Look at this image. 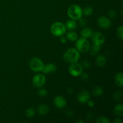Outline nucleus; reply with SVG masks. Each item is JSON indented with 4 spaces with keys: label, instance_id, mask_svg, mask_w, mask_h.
<instances>
[{
    "label": "nucleus",
    "instance_id": "f257e3e1",
    "mask_svg": "<svg viewBox=\"0 0 123 123\" xmlns=\"http://www.w3.org/2000/svg\"><path fill=\"white\" fill-rule=\"evenodd\" d=\"M80 58V52L76 48H69L64 52L63 60L68 64L78 62Z\"/></svg>",
    "mask_w": 123,
    "mask_h": 123
},
{
    "label": "nucleus",
    "instance_id": "f03ea898",
    "mask_svg": "<svg viewBox=\"0 0 123 123\" xmlns=\"http://www.w3.org/2000/svg\"><path fill=\"white\" fill-rule=\"evenodd\" d=\"M67 14L70 19L74 20H79L83 15L82 9L79 5H72L67 10Z\"/></svg>",
    "mask_w": 123,
    "mask_h": 123
},
{
    "label": "nucleus",
    "instance_id": "7ed1b4c3",
    "mask_svg": "<svg viewBox=\"0 0 123 123\" xmlns=\"http://www.w3.org/2000/svg\"><path fill=\"white\" fill-rule=\"evenodd\" d=\"M50 32L56 37L63 36L66 32V28L65 24L60 22L54 23L50 27Z\"/></svg>",
    "mask_w": 123,
    "mask_h": 123
},
{
    "label": "nucleus",
    "instance_id": "20e7f679",
    "mask_svg": "<svg viewBox=\"0 0 123 123\" xmlns=\"http://www.w3.org/2000/svg\"><path fill=\"white\" fill-rule=\"evenodd\" d=\"M91 47L90 43L87 38H79L76 42V49L81 53H86L90 50Z\"/></svg>",
    "mask_w": 123,
    "mask_h": 123
},
{
    "label": "nucleus",
    "instance_id": "39448f33",
    "mask_svg": "<svg viewBox=\"0 0 123 123\" xmlns=\"http://www.w3.org/2000/svg\"><path fill=\"white\" fill-rule=\"evenodd\" d=\"M44 65L42 60L37 57L32 58L29 62L30 69L34 72H42Z\"/></svg>",
    "mask_w": 123,
    "mask_h": 123
},
{
    "label": "nucleus",
    "instance_id": "423d86ee",
    "mask_svg": "<svg viewBox=\"0 0 123 123\" xmlns=\"http://www.w3.org/2000/svg\"><path fill=\"white\" fill-rule=\"evenodd\" d=\"M83 67L78 62L70 64L68 67V72L73 77H78L83 72Z\"/></svg>",
    "mask_w": 123,
    "mask_h": 123
},
{
    "label": "nucleus",
    "instance_id": "0eeeda50",
    "mask_svg": "<svg viewBox=\"0 0 123 123\" xmlns=\"http://www.w3.org/2000/svg\"><path fill=\"white\" fill-rule=\"evenodd\" d=\"M90 38H91L94 44L100 46L102 45L105 43V41L104 35L101 33V32H98V31L92 32Z\"/></svg>",
    "mask_w": 123,
    "mask_h": 123
},
{
    "label": "nucleus",
    "instance_id": "6e6552de",
    "mask_svg": "<svg viewBox=\"0 0 123 123\" xmlns=\"http://www.w3.org/2000/svg\"><path fill=\"white\" fill-rule=\"evenodd\" d=\"M46 80L45 76L42 74H37L33 77L32 82L35 87L40 88L45 84Z\"/></svg>",
    "mask_w": 123,
    "mask_h": 123
},
{
    "label": "nucleus",
    "instance_id": "1a4fd4ad",
    "mask_svg": "<svg viewBox=\"0 0 123 123\" xmlns=\"http://www.w3.org/2000/svg\"><path fill=\"white\" fill-rule=\"evenodd\" d=\"M97 24L102 29H108L111 26V21L110 19L106 16H102L97 19Z\"/></svg>",
    "mask_w": 123,
    "mask_h": 123
},
{
    "label": "nucleus",
    "instance_id": "9d476101",
    "mask_svg": "<svg viewBox=\"0 0 123 123\" xmlns=\"http://www.w3.org/2000/svg\"><path fill=\"white\" fill-rule=\"evenodd\" d=\"M77 99L78 102L82 104L87 103L88 101L90 99V93L86 90H82L78 94Z\"/></svg>",
    "mask_w": 123,
    "mask_h": 123
},
{
    "label": "nucleus",
    "instance_id": "9b49d317",
    "mask_svg": "<svg viewBox=\"0 0 123 123\" xmlns=\"http://www.w3.org/2000/svg\"><path fill=\"white\" fill-rule=\"evenodd\" d=\"M54 103L58 108H63L66 107L67 105V101L66 98L61 96H58L55 97L54 100Z\"/></svg>",
    "mask_w": 123,
    "mask_h": 123
},
{
    "label": "nucleus",
    "instance_id": "f8f14e48",
    "mask_svg": "<svg viewBox=\"0 0 123 123\" xmlns=\"http://www.w3.org/2000/svg\"><path fill=\"white\" fill-rule=\"evenodd\" d=\"M57 67L55 64L53 63H49L47 64L44 65L42 72L44 74H49V73H54L56 71Z\"/></svg>",
    "mask_w": 123,
    "mask_h": 123
},
{
    "label": "nucleus",
    "instance_id": "ddd939ff",
    "mask_svg": "<svg viewBox=\"0 0 123 123\" xmlns=\"http://www.w3.org/2000/svg\"><path fill=\"white\" fill-rule=\"evenodd\" d=\"M49 107L46 104H41L37 107V112L40 115H45L49 112Z\"/></svg>",
    "mask_w": 123,
    "mask_h": 123
},
{
    "label": "nucleus",
    "instance_id": "4468645a",
    "mask_svg": "<svg viewBox=\"0 0 123 123\" xmlns=\"http://www.w3.org/2000/svg\"><path fill=\"white\" fill-rule=\"evenodd\" d=\"M106 58L105 56L103 55H98V56H97V57L96 58V64L100 67H103V66H105V64H106Z\"/></svg>",
    "mask_w": 123,
    "mask_h": 123
},
{
    "label": "nucleus",
    "instance_id": "2eb2a0df",
    "mask_svg": "<svg viewBox=\"0 0 123 123\" xmlns=\"http://www.w3.org/2000/svg\"><path fill=\"white\" fill-rule=\"evenodd\" d=\"M92 32L93 31L91 28H84L80 32V35L83 38H88L91 37Z\"/></svg>",
    "mask_w": 123,
    "mask_h": 123
},
{
    "label": "nucleus",
    "instance_id": "dca6fc26",
    "mask_svg": "<svg viewBox=\"0 0 123 123\" xmlns=\"http://www.w3.org/2000/svg\"><path fill=\"white\" fill-rule=\"evenodd\" d=\"M65 26H66V29H68V30L72 31V30H74L76 28L77 23L76 22V20L71 19L66 22V24H65Z\"/></svg>",
    "mask_w": 123,
    "mask_h": 123
},
{
    "label": "nucleus",
    "instance_id": "f3484780",
    "mask_svg": "<svg viewBox=\"0 0 123 123\" xmlns=\"http://www.w3.org/2000/svg\"><path fill=\"white\" fill-rule=\"evenodd\" d=\"M114 113L118 117H122L123 115V105L121 103L117 104L114 109Z\"/></svg>",
    "mask_w": 123,
    "mask_h": 123
},
{
    "label": "nucleus",
    "instance_id": "a211bd4d",
    "mask_svg": "<svg viewBox=\"0 0 123 123\" xmlns=\"http://www.w3.org/2000/svg\"><path fill=\"white\" fill-rule=\"evenodd\" d=\"M115 83L119 87H123V74L122 72L117 73L115 78Z\"/></svg>",
    "mask_w": 123,
    "mask_h": 123
},
{
    "label": "nucleus",
    "instance_id": "6ab92c4d",
    "mask_svg": "<svg viewBox=\"0 0 123 123\" xmlns=\"http://www.w3.org/2000/svg\"><path fill=\"white\" fill-rule=\"evenodd\" d=\"M78 34L74 31H70L68 32L66 34V38L68 39V40L71 41V42H74L78 39Z\"/></svg>",
    "mask_w": 123,
    "mask_h": 123
},
{
    "label": "nucleus",
    "instance_id": "aec40b11",
    "mask_svg": "<svg viewBox=\"0 0 123 123\" xmlns=\"http://www.w3.org/2000/svg\"><path fill=\"white\" fill-rule=\"evenodd\" d=\"M101 46L100 45H97V44H94L91 47H90V54L92 56H96L98 54V53L99 52V51L100 50Z\"/></svg>",
    "mask_w": 123,
    "mask_h": 123
},
{
    "label": "nucleus",
    "instance_id": "412c9836",
    "mask_svg": "<svg viewBox=\"0 0 123 123\" xmlns=\"http://www.w3.org/2000/svg\"><path fill=\"white\" fill-rule=\"evenodd\" d=\"M92 92L93 96H96V97H99V96H101L103 94V90L100 86H96L93 88Z\"/></svg>",
    "mask_w": 123,
    "mask_h": 123
},
{
    "label": "nucleus",
    "instance_id": "4be33fe9",
    "mask_svg": "<svg viewBox=\"0 0 123 123\" xmlns=\"http://www.w3.org/2000/svg\"><path fill=\"white\" fill-rule=\"evenodd\" d=\"M93 13V8L91 6H88L82 10V13L85 16H90Z\"/></svg>",
    "mask_w": 123,
    "mask_h": 123
},
{
    "label": "nucleus",
    "instance_id": "5701e85b",
    "mask_svg": "<svg viewBox=\"0 0 123 123\" xmlns=\"http://www.w3.org/2000/svg\"><path fill=\"white\" fill-rule=\"evenodd\" d=\"M35 110L33 108H29L25 111V115L28 118H32L35 115Z\"/></svg>",
    "mask_w": 123,
    "mask_h": 123
},
{
    "label": "nucleus",
    "instance_id": "b1692460",
    "mask_svg": "<svg viewBox=\"0 0 123 123\" xmlns=\"http://www.w3.org/2000/svg\"><path fill=\"white\" fill-rule=\"evenodd\" d=\"M96 123H109L110 121L107 117L104 116H100L97 118L96 120Z\"/></svg>",
    "mask_w": 123,
    "mask_h": 123
},
{
    "label": "nucleus",
    "instance_id": "393cba45",
    "mask_svg": "<svg viewBox=\"0 0 123 123\" xmlns=\"http://www.w3.org/2000/svg\"><path fill=\"white\" fill-rule=\"evenodd\" d=\"M117 36L120 40H123V26L121 25L119 26L117 31Z\"/></svg>",
    "mask_w": 123,
    "mask_h": 123
},
{
    "label": "nucleus",
    "instance_id": "a878e982",
    "mask_svg": "<svg viewBox=\"0 0 123 123\" xmlns=\"http://www.w3.org/2000/svg\"><path fill=\"white\" fill-rule=\"evenodd\" d=\"M82 66L83 68H89L91 67V63L87 59H85V60H83L82 62L81 63Z\"/></svg>",
    "mask_w": 123,
    "mask_h": 123
},
{
    "label": "nucleus",
    "instance_id": "bb28decb",
    "mask_svg": "<svg viewBox=\"0 0 123 123\" xmlns=\"http://www.w3.org/2000/svg\"><path fill=\"white\" fill-rule=\"evenodd\" d=\"M113 97H114V98L115 100H120L121 98H122V93L119 91H116L113 94Z\"/></svg>",
    "mask_w": 123,
    "mask_h": 123
},
{
    "label": "nucleus",
    "instance_id": "cd10ccee",
    "mask_svg": "<svg viewBox=\"0 0 123 123\" xmlns=\"http://www.w3.org/2000/svg\"><path fill=\"white\" fill-rule=\"evenodd\" d=\"M38 94L40 97H45L48 95V91L44 88H40L38 91Z\"/></svg>",
    "mask_w": 123,
    "mask_h": 123
},
{
    "label": "nucleus",
    "instance_id": "c85d7f7f",
    "mask_svg": "<svg viewBox=\"0 0 123 123\" xmlns=\"http://www.w3.org/2000/svg\"><path fill=\"white\" fill-rule=\"evenodd\" d=\"M79 24L82 27H86V26L87 25L88 22L85 19L81 18L79 19Z\"/></svg>",
    "mask_w": 123,
    "mask_h": 123
},
{
    "label": "nucleus",
    "instance_id": "c756f323",
    "mask_svg": "<svg viewBox=\"0 0 123 123\" xmlns=\"http://www.w3.org/2000/svg\"><path fill=\"white\" fill-rule=\"evenodd\" d=\"M108 15L112 19H114L117 16V13L115 10H111L108 12Z\"/></svg>",
    "mask_w": 123,
    "mask_h": 123
},
{
    "label": "nucleus",
    "instance_id": "7c9ffc66",
    "mask_svg": "<svg viewBox=\"0 0 123 123\" xmlns=\"http://www.w3.org/2000/svg\"><path fill=\"white\" fill-rule=\"evenodd\" d=\"M80 76H81V79H82L84 81H87V80H89V74L86 73H82L81 74H80Z\"/></svg>",
    "mask_w": 123,
    "mask_h": 123
},
{
    "label": "nucleus",
    "instance_id": "2f4dec72",
    "mask_svg": "<svg viewBox=\"0 0 123 123\" xmlns=\"http://www.w3.org/2000/svg\"><path fill=\"white\" fill-rule=\"evenodd\" d=\"M66 114L67 117H72L73 115V112L72 111V110L68 109V110L66 111Z\"/></svg>",
    "mask_w": 123,
    "mask_h": 123
},
{
    "label": "nucleus",
    "instance_id": "473e14b6",
    "mask_svg": "<svg viewBox=\"0 0 123 123\" xmlns=\"http://www.w3.org/2000/svg\"><path fill=\"white\" fill-rule=\"evenodd\" d=\"M60 41L61 42V43H63V44H64V43H67V38H66V37H65L64 36H60Z\"/></svg>",
    "mask_w": 123,
    "mask_h": 123
},
{
    "label": "nucleus",
    "instance_id": "72a5a7b5",
    "mask_svg": "<svg viewBox=\"0 0 123 123\" xmlns=\"http://www.w3.org/2000/svg\"><path fill=\"white\" fill-rule=\"evenodd\" d=\"M87 104L89 107H90V108H92V107L94 106L95 103L92 100H89L87 102Z\"/></svg>",
    "mask_w": 123,
    "mask_h": 123
},
{
    "label": "nucleus",
    "instance_id": "f704fd0d",
    "mask_svg": "<svg viewBox=\"0 0 123 123\" xmlns=\"http://www.w3.org/2000/svg\"><path fill=\"white\" fill-rule=\"evenodd\" d=\"M73 91H73V88H71V87L68 88L67 89V92H68L69 94H72L73 93Z\"/></svg>",
    "mask_w": 123,
    "mask_h": 123
},
{
    "label": "nucleus",
    "instance_id": "c9c22d12",
    "mask_svg": "<svg viewBox=\"0 0 123 123\" xmlns=\"http://www.w3.org/2000/svg\"><path fill=\"white\" fill-rule=\"evenodd\" d=\"M115 123H122V121L120 120V118H116L114 121Z\"/></svg>",
    "mask_w": 123,
    "mask_h": 123
},
{
    "label": "nucleus",
    "instance_id": "e433bc0d",
    "mask_svg": "<svg viewBox=\"0 0 123 123\" xmlns=\"http://www.w3.org/2000/svg\"><path fill=\"white\" fill-rule=\"evenodd\" d=\"M78 123H84V121H82V120H79V121H77Z\"/></svg>",
    "mask_w": 123,
    "mask_h": 123
}]
</instances>
